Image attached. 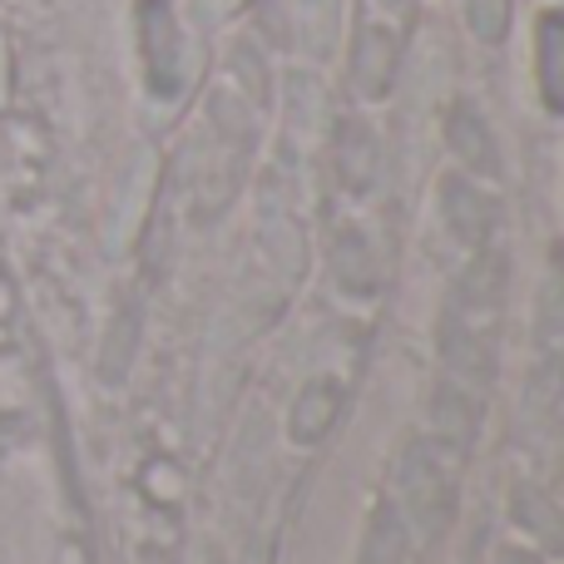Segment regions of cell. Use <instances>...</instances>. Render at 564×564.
<instances>
[{
    "label": "cell",
    "mask_w": 564,
    "mask_h": 564,
    "mask_svg": "<svg viewBox=\"0 0 564 564\" xmlns=\"http://www.w3.org/2000/svg\"><path fill=\"white\" fill-rule=\"evenodd\" d=\"M134 45L149 99L169 105L188 89V35L174 0H134Z\"/></svg>",
    "instance_id": "cell-1"
},
{
    "label": "cell",
    "mask_w": 564,
    "mask_h": 564,
    "mask_svg": "<svg viewBox=\"0 0 564 564\" xmlns=\"http://www.w3.org/2000/svg\"><path fill=\"white\" fill-rule=\"evenodd\" d=\"M530 65H535L540 109L564 119V6H545L535 15V50H530Z\"/></svg>",
    "instance_id": "cell-2"
},
{
    "label": "cell",
    "mask_w": 564,
    "mask_h": 564,
    "mask_svg": "<svg viewBox=\"0 0 564 564\" xmlns=\"http://www.w3.org/2000/svg\"><path fill=\"white\" fill-rule=\"evenodd\" d=\"M397 55H401V40L391 35L387 20H371L357 40V59H351V75H357L361 95H387L391 75H397Z\"/></svg>",
    "instance_id": "cell-3"
},
{
    "label": "cell",
    "mask_w": 564,
    "mask_h": 564,
    "mask_svg": "<svg viewBox=\"0 0 564 564\" xmlns=\"http://www.w3.org/2000/svg\"><path fill=\"white\" fill-rule=\"evenodd\" d=\"M451 149H456V159L466 169H476V174H496V144H490L486 124H480V115L470 105H460L456 115H451Z\"/></svg>",
    "instance_id": "cell-4"
},
{
    "label": "cell",
    "mask_w": 564,
    "mask_h": 564,
    "mask_svg": "<svg viewBox=\"0 0 564 564\" xmlns=\"http://www.w3.org/2000/svg\"><path fill=\"white\" fill-rule=\"evenodd\" d=\"M466 6V25L480 45H500L516 20V0H460Z\"/></svg>",
    "instance_id": "cell-5"
},
{
    "label": "cell",
    "mask_w": 564,
    "mask_h": 564,
    "mask_svg": "<svg viewBox=\"0 0 564 564\" xmlns=\"http://www.w3.org/2000/svg\"><path fill=\"white\" fill-rule=\"evenodd\" d=\"M377 6V20H387V25H406L411 10H416V0H371Z\"/></svg>",
    "instance_id": "cell-6"
},
{
    "label": "cell",
    "mask_w": 564,
    "mask_h": 564,
    "mask_svg": "<svg viewBox=\"0 0 564 564\" xmlns=\"http://www.w3.org/2000/svg\"><path fill=\"white\" fill-rule=\"evenodd\" d=\"M10 105V45L6 35H0V109Z\"/></svg>",
    "instance_id": "cell-7"
}]
</instances>
